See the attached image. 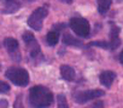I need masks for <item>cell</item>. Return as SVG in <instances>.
I'll list each match as a JSON object with an SVG mask.
<instances>
[{
  "label": "cell",
  "instance_id": "obj_15",
  "mask_svg": "<svg viewBox=\"0 0 123 108\" xmlns=\"http://www.w3.org/2000/svg\"><path fill=\"white\" fill-rule=\"evenodd\" d=\"M89 46H98L105 50H110V44L107 41H92L89 43Z\"/></svg>",
  "mask_w": 123,
  "mask_h": 108
},
{
  "label": "cell",
  "instance_id": "obj_2",
  "mask_svg": "<svg viewBox=\"0 0 123 108\" xmlns=\"http://www.w3.org/2000/svg\"><path fill=\"white\" fill-rule=\"evenodd\" d=\"M5 77L13 84L24 87L29 84V73L22 67H10L5 72Z\"/></svg>",
  "mask_w": 123,
  "mask_h": 108
},
{
  "label": "cell",
  "instance_id": "obj_8",
  "mask_svg": "<svg viewBox=\"0 0 123 108\" xmlns=\"http://www.w3.org/2000/svg\"><path fill=\"white\" fill-rule=\"evenodd\" d=\"M59 71H60L62 78H63L64 80H67V81H74V80H75V78H76V72H75V69H74L71 66L62 65L60 68H59Z\"/></svg>",
  "mask_w": 123,
  "mask_h": 108
},
{
  "label": "cell",
  "instance_id": "obj_19",
  "mask_svg": "<svg viewBox=\"0 0 123 108\" xmlns=\"http://www.w3.org/2000/svg\"><path fill=\"white\" fill-rule=\"evenodd\" d=\"M104 106V103L101 102V101H97L94 104H93V107H103Z\"/></svg>",
  "mask_w": 123,
  "mask_h": 108
},
{
  "label": "cell",
  "instance_id": "obj_14",
  "mask_svg": "<svg viewBox=\"0 0 123 108\" xmlns=\"http://www.w3.org/2000/svg\"><path fill=\"white\" fill-rule=\"evenodd\" d=\"M46 41H47V44H48L49 46L57 45L58 41H59V33H58L57 30H51V32H48L47 35H46Z\"/></svg>",
  "mask_w": 123,
  "mask_h": 108
},
{
  "label": "cell",
  "instance_id": "obj_3",
  "mask_svg": "<svg viewBox=\"0 0 123 108\" xmlns=\"http://www.w3.org/2000/svg\"><path fill=\"white\" fill-rule=\"evenodd\" d=\"M69 27L71 28V30L76 35H79L81 38H87L91 34V24L83 17H73V18H70Z\"/></svg>",
  "mask_w": 123,
  "mask_h": 108
},
{
  "label": "cell",
  "instance_id": "obj_10",
  "mask_svg": "<svg viewBox=\"0 0 123 108\" xmlns=\"http://www.w3.org/2000/svg\"><path fill=\"white\" fill-rule=\"evenodd\" d=\"M116 73L112 71H104L100 75H99V80L101 83V85H104L105 87H111L112 83L116 79Z\"/></svg>",
  "mask_w": 123,
  "mask_h": 108
},
{
  "label": "cell",
  "instance_id": "obj_7",
  "mask_svg": "<svg viewBox=\"0 0 123 108\" xmlns=\"http://www.w3.org/2000/svg\"><path fill=\"white\" fill-rule=\"evenodd\" d=\"M4 46H5L6 51L9 52L11 60H13L16 62H21L22 61V55L19 52V44H18V41L15 38H5Z\"/></svg>",
  "mask_w": 123,
  "mask_h": 108
},
{
  "label": "cell",
  "instance_id": "obj_9",
  "mask_svg": "<svg viewBox=\"0 0 123 108\" xmlns=\"http://www.w3.org/2000/svg\"><path fill=\"white\" fill-rule=\"evenodd\" d=\"M119 32L121 29L116 26H112L111 32H110V36H111V41L110 44V50H116L121 46V38H119Z\"/></svg>",
  "mask_w": 123,
  "mask_h": 108
},
{
  "label": "cell",
  "instance_id": "obj_4",
  "mask_svg": "<svg viewBox=\"0 0 123 108\" xmlns=\"http://www.w3.org/2000/svg\"><path fill=\"white\" fill-rule=\"evenodd\" d=\"M105 92L103 90H77L73 92V100L77 104H85L92 100L99 98L104 96Z\"/></svg>",
  "mask_w": 123,
  "mask_h": 108
},
{
  "label": "cell",
  "instance_id": "obj_17",
  "mask_svg": "<svg viewBox=\"0 0 123 108\" xmlns=\"http://www.w3.org/2000/svg\"><path fill=\"white\" fill-rule=\"evenodd\" d=\"M10 89L11 87L7 83L0 80V94H7V92H10Z\"/></svg>",
  "mask_w": 123,
  "mask_h": 108
},
{
  "label": "cell",
  "instance_id": "obj_18",
  "mask_svg": "<svg viewBox=\"0 0 123 108\" xmlns=\"http://www.w3.org/2000/svg\"><path fill=\"white\" fill-rule=\"evenodd\" d=\"M0 107H9V102L6 100H0Z\"/></svg>",
  "mask_w": 123,
  "mask_h": 108
},
{
  "label": "cell",
  "instance_id": "obj_22",
  "mask_svg": "<svg viewBox=\"0 0 123 108\" xmlns=\"http://www.w3.org/2000/svg\"><path fill=\"white\" fill-rule=\"evenodd\" d=\"M25 1H28V3H31V1H35V0H25Z\"/></svg>",
  "mask_w": 123,
  "mask_h": 108
},
{
  "label": "cell",
  "instance_id": "obj_5",
  "mask_svg": "<svg viewBox=\"0 0 123 108\" xmlns=\"http://www.w3.org/2000/svg\"><path fill=\"white\" fill-rule=\"evenodd\" d=\"M47 15H48V10H47L46 7H37V9H35L34 12L28 17L27 23H28V26H29L31 29L39 32V30L42 29L43 20L47 17Z\"/></svg>",
  "mask_w": 123,
  "mask_h": 108
},
{
  "label": "cell",
  "instance_id": "obj_12",
  "mask_svg": "<svg viewBox=\"0 0 123 108\" xmlns=\"http://www.w3.org/2000/svg\"><path fill=\"white\" fill-rule=\"evenodd\" d=\"M63 43L65 45H71V46H83V43L80 40V39H76L75 36H73L71 34L69 33H64L63 35Z\"/></svg>",
  "mask_w": 123,
  "mask_h": 108
},
{
  "label": "cell",
  "instance_id": "obj_11",
  "mask_svg": "<svg viewBox=\"0 0 123 108\" xmlns=\"http://www.w3.org/2000/svg\"><path fill=\"white\" fill-rule=\"evenodd\" d=\"M19 7H21V3L18 0H6L3 12L4 14H15L19 10Z\"/></svg>",
  "mask_w": 123,
  "mask_h": 108
},
{
  "label": "cell",
  "instance_id": "obj_6",
  "mask_svg": "<svg viewBox=\"0 0 123 108\" xmlns=\"http://www.w3.org/2000/svg\"><path fill=\"white\" fill-rule=\"evenodd\" d=\"M23 41L29 50L31 58H39L40 56H42L40 46H39V44H37V41H36V39H35V36L31 32H25L23 34Z\"/></svg>",
  "mask_w": 123,
  "mask_h": 108
},
{
  "label": "cell",
  "instance_id": "obj_21",
  "mask_svg": "<svg viewBox=\"0 0 123 108\" xmlns=\"http://www.w3.org/2000/svg\"><path fill=\"white\" fill-rule=\"evenodd\" d=\"M119 63H121V65L123 63V60H122V51L119 52Z\"/></svg>",
  "mask_w": 123,
  "mask_h": 108
},
{
  "label": "cell",
  "instance_id": "obj_1",
  "mask_svg": "<svg viewBox=\"0 0 123 108\" xmlns=\"http://www.w3.org/2000/svg\"><path fill=\"white\" fill-rule=\"evenodd\" d=\"M54 102V96L53 92L42 85H36L33 86L29 90V104L31 107H49Z\"/></svg>",
  "mask_w": 123,
  "mask_h": 108
},
{
  "label": "cell",
  "instance_id": "obj_20",
  "mask_svg": "<svg viewBox=\"0 0 123 108\" xmlns=\"http://www.w3.org/2000/svg\"><path fill=\"white\" fill-rule=\"evenodd\" d=\"M59 1L64 3V4H71V3H73V0H59Z\"/></svg>",
  "mask_w": 123,
  "mask_h": 108
},
{
  "label": "cell",
  "instance_id": "obj_13",
  "mask_svg": "<svg viewBox=\"0 0 123 108\" xmlns=\"http://www.w3.org/2000/svg\"><path fill=\"white\" fill-rule=\"evenodd\" d=\"M112 0H97V5H98V12L100 15H106L110 6H111Z\"/></svg>",
  "mask_w": 123,
  "mask_h": 108
},
{
  "label": "cell",
  "instance_id": "obj_16",
  "mask_svg": "<svg viewBox=\"0 0 123 108\" xmlns=\"http://www.w3.org/2000/svg\"><path fill=\"white\" fill-rule=\"evenodd\" d=\"M57 100H58V107H62V108H68V102H67V98L63 94H59L57 96Z\"/></svg>",
  "mask_w": 123,
  "mask_h": 108
}]
</instances>
